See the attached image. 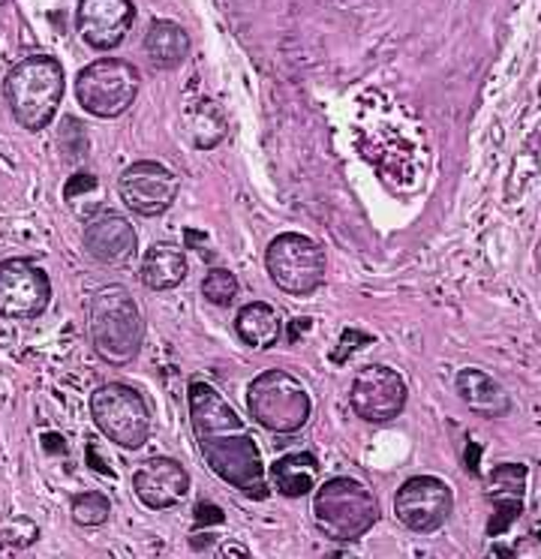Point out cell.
Here are the masks:
<instances>
[{
  "label": "cell",
  "instance_id": "26",
  "mask_svg": "<svg viewBox=\"0 0 541 559\" xmlns=\"http://www.w3.org/2000/svg\"><path fill=\"white\" fill-rule=\"evenodd\" d=\"M223 554H226V557H235V554H238V557H250V554H247V550H244V547H238V545H228Z\"/></svg>",
  "mask_w": 541,
  "mask_h": 559
},
{
  "label": "cell",
  "instance_id": "24",
  "mask_svg": "<svg viewBox=\"0 0 541 559\" xmlns=\"http://www.w3.org/2000/svg\"><path fill=\"white\" fill-rule=\"evenodd\" d=\"M238 277L228 267H211L202 280V295L216 307H228L238 298Z\"/></svg>",
  "mask_w": 541,
  "mask_h": 559
},
{
  "label": "cell",
  "instance_id": "6",
  "mask_svg": "<svg viewBox=\"0 0 541 559\" xmlns=\"http://www.w3.org/2000/svg\"><path fill=\"white\" fill-rule=\"evenodd\" d=\"M139 85H142V75L130 61L99 58L82 67V73L75 75V99L87 115L111 121L124 111H130L139 97Z\"/></svg>",
  "mask_w": 541,
  "mask_h": 559
},
{
  "label": "cell",
  "instance_id": "22",
  "mask_svg": "<svg viewBox=\"0 0 541 559\" xmlns=\"http://www.w3.org/2000/svg\"><path fill=\"white\" fill-rule=\"evenodd\" d=\"M190 135L196 147H204V151L223 142V135H226V118L220 115L214 103H202V106L192 109Z\"/></svg>",
  "mask_w": 541,
  "mask_h": 559
},
{
  "label": "cell",
  "instance_id": "13",
  "mask_svg": "<svg viewBox=\"0 0 541 559\" xmlns=\"http://www.w3.org/2000/svg\"><path fill=\"white\" fill-rule=\"evenodd\" d=\"M136 19L132 0H79L75 27L84 46L96 51H115L127 39Z\"/></svg>",
  "mask_w": 541,
  "mask_h": 559
},
{
  "label": "cell",
  "instance_id": "9",
  "mask_svg": "<svg viewBox=\"0 0 541 559\" xmlns=\"http://www.w3.org/2000/svg\"><path fill=\"white\" fill-rule=\"evenodd\" d=\"M51 301V280L46 267L27 255H12L0 262V317L27 322L46 313Z\"/></svg>",
  "mask_w": 541,
  "mask_h": 559
},
{
  "label": "cell",
  "instance_id": "1",
  "mask_svg": "<svg viewBox=\"0 0 541 559\" xmlns=\"http://www.w3.org/2000/svg\"><path fill=\"white\" fill-rule=\"evenodd\" d=\"M187 406H190L192 437L211 473L223 478L228 487L240 490L244 497H268L262 451L256 445L250 427L228 406L226 397L211 382L196 379L187 391Z\"/></svg>",
  "mask_w": 541,
  "mask_h": 559
},
{
  "label": "cell",
  "instance_id": "15",
  "mask_svg": "<svg viewBox=\"0 0 541 559\" xmlns=\"http://www.w3.org/2000/svg\"><path fill=\"white\" fill-rule=\"evenodd\" d=\"M84 250L94 255L99 265L124 267L139 253V235L130 219L115 211H99L84 226Z\"/></svg>",
  "mask_w": 541,
  "mask_h": 559
},
{
  "label": "cell",
  "instance_id": "25",
  "mask_svg": "<svg viewBox=\"0 0 541 559\" xmlns=\"http://www.w3.org/2000/svg\"><path fill=\"white\" fill-rule=\"evenodd\" d=\"M196 514H199V518H196L199 526H202V523H223V511L216 509V506H208V502H202V506L196 509Z\"/></svg>",
  "mask_w": 541,
  "mask_h": 559
},
{
  "label": "cell",
  "instance_id": "23",
  "mask_svg": "<svg viewBox=\"0 0 541 559\" xmlns=\"http://www.w3.org/2000/svg\"><path fill=\"white\" fill-rule=\"evenodd\" d=\"M70 514L72 521L79 523V526H103L108 521V514H111V502H108L106 493H99V490H84V493H75L70 499Z\"/></svg>",
  "mask_w": 541,
  "mask_h": 559
},
{
  "label": "cell",
  "instance_id": "5",
  "mask_svg": "<svg viewBox=\"0 0 541 559\" xmlns=\"http://www.w3.org/2000/svg\"><path fill=\"white\" fill-rule=\"evenodd\" d=\"M250 418L271 433H298L310 421L313 401L298 377L289 370H264L247 391Z\"/></svg>",
  "mask_w": 541,
  "mask_h": 559
},
{
  "label": "cell",
  "instance_id": "17",
  "mask_svg": "<svg viewBox=\"0 0 541 559\" xmlns=\"http://www.w3.org/2000/svg\"><path fill=\"white\" fill-rule=\"evenodd\" d=\"M524 481H527V469H520L517 463H503L491 473L487 481V497L493 502V521L487 526L491 535L505 533L517 521L524 509Z\"/></svg>",
  "mask_w": 541,
  "mask_h": 559
},
{
  "label": "cell",
  "instance_id": "2",
  "mask_svg": "<svg viewBox=\"0 0 541 559\" xmlns=\"http://www.w3.org/2000/svg\"><path fill=\"white\" fill-rule=\"evenodd\" d=\"M87 334L94 353L111 367L132 365L142 353L144 319L124 286H99L87 298Z\"/></svg>",
  "mask_w": 541,
  "mask_h": 559
},
{
  "label": "cell",
  "instance_id": "12",
  "mask_svg": "<svg viewBox=\"0 0 541 559\" xmlns=\"http://www.w3.org/2000/svg\"><path fill=\"white\" fill-rule=\"evenodd\" d=\"M180 178L156 159H136L120 171L118 195L124 205L139 217H160L175 205Z\"/></svg>",
  "mask_w": 541,
  "mask_h": 559
},
{
  "label": "cell",
  "instance_id": "8",
  "mask_svg": "<svg viewBox=\"0 0 541 559\" xmlns=\"http://www.w3.org/2000/svg\"><path fill=\"white\" fill-rule=\"evenodd\" d=\"M91 415L99 433L120 449H142L151 439V413L139 391L127 382H106L91 394Z\"/></svg>",
  "mask_w": 541,
  "mask_h": 559
},
{
  "label": "cell",
  "instance_id": "7",
  "mask_svg": "<svg viewBox=\"0 0 541 559\" xmlns=\"http://www.w3.org/2000/svg\"><path fill=\"white\" fill-rule=\"evenodd\" d=\"M264 267L280 293L307 298L325 283L328 262H325V250L313 238L301 231H283L268 243Z\"/></svg>",
  "mask_w": 541,
  "mask_h": 559
},
{
  "label": "cell",
  "instance_id": "10",
  "mask_svg": "<svg viewBox=\"0 0 541 559\" xmlns=\"http://www.w3.org/2000/svg\"><path fill=\"white\" fill-rule=\"evenodd\" d=\"M455 511V493L436 475H412L395 493V514L412 533H436L443 530Z\"/></svg>",
  "mask_w": 541,
  "mask_h": 559
},
{
  "label": "cell",
  "instance_id": "16",
  "mask_svg": "<svg viewBox=\"0 0 541 559\" xmlns=\"http://www.w3.org/2000/svg\"><path fill=\"white\" fill-rule=\"evenodd\" d=\"M455 391L469 413L481 415V418H505L511 413L508 391L479 367H463L455 377Z\"/></svg>",
  "mask_w": 541,
  "mask_h": 559
},
{
  "label": "cell",
  "instance_id": "20",
  "mask_svg": "<svg viewBox=\"0 0 541 559\" xmlns=\"http://www.w3.org/2000/svg\"><path fill=\"white\" fill-rule=\"evenodd\" d=\"M316 478H319V461L313 457L310 451H292V454H283L277 457L274 466H271V481L274 487L289 499L307 497L313 487H316Z\"/></svg>",
  "mask_w": 541,
  "mask_h": 559
},
{
  "label": "cell",
  "instance_id": "19",
  "mask_svg": "<svg viewBox=\"0 0 541 559\" xmlns=\"http://www.w3.org/2000/svg\"><path fill=\"white\" fill-rule=\"evenodd\" d=\"M144 55L151 58L156 70H178L190 55V37L178 22L154 19L144 34Z\"/></svg>",
  "mask_w": 541,
  "mask_h": 559
},
{
  "label": "cell",
  "instance_id": "21",
  "mask_svg": "<svg viewBox=\"0 0 541 559\" xmlns=\"http://www.w3.org/2000/svg\"><path fill=\"white\" fill-rule=\"evenodd\" d=\"M235 331L238 337L252 349H271L280 334H283V325H280V317L271 305L264 301H250L238 310L235 317Z\"/></svg>",
  "mask_w": 541,
  "mask_h": 559
},
{
  "label": "cell",
  "instance_id": "4",
  "mask_svg": "<svg viewBox=\"0 0 541 559\" xmlns=\"http://www.w3.org/2000/svg\"><path fill=\"white\" fill-rule=\"evenodd\" d=\"M313 521L325 538L352 545L376 526L379 502L373 497V490H367V485H361L349 475H337L316 490Z\"/></svg>",
  "mask_w": 541,
  "mask_h": 559
},
{
  "label": "cell",
  "instance_id": "18",
  "mask_svg": "<svg viewBox=\"0 0 541 559\" xmlns=\"http://www.w3.org/2000/svg\"><path fill=\"white\" fill-rule=\"evenodd\" d=\"M187 271H190V262H187V253L180 250L178 243H154L142 259V283L154 293H172L178 289L180 283L187 280Z\"/></svg>",
  "mask_w": 541,
  "mask_h": 559
},
{
  "label": "cell",
  "instance_id": "14",
  "mask_svg": "<svg viewBox=\"0 0 541 559\" xmlns=\"http://www.w3.org/2000/svg\"><path fill=\"white\" fill-rule=\"evenodd\" d=\"M132 490L151 511H168L190 493V475L175 457H148L132 473Z\"/></svg>",
  "mask_w": 541,
  "mask_h": 559
},
{
  "label": "cell",
  "instance_id": "27",
  "mask_svg": "<svg viewBox=\"0 0 541 559\" xmlns=\"http://www.w3.org/2000/svg\"><path fill=\"white\" fill-rule=\"evenodd\" d=\"M536 535H539V542H541V530H539V533H536Z\"/></svg>",
  "mask_w": 541,
  "mask_h": 559
},
{
  "label": "cell",
  "instance_id": "11",
  "mask_svg": "<svg viewBox=\"0 0 541 559\" xmlns=\"http://www.w3.org/2000/svg\"><path fill=\"white\" fill-rule=\"evenodd\" d=\"M407 382L388 365L361 367L352 389H349V406L367 425H388L407 406Z\"/></svg>",
  "mask_w": 541,
  "mask_h": 559
},
{
  "label": "cell",
  "instance_id": "3",
  "mask_svg": "<svg viewBox=\"0 0 541 559\" xmlns=\"http://www.w3.org/2000/svg\"><path fill=\"white\" fill-rule=\"evenodd\" d=\"M67 87V75L58 58L51 55H31L12 63L3 79V97L12 118L27 133H39L55 121Z\"/></svg>",
  "mask_w": 541,
  "mask_h": 559
}]
</instances>
